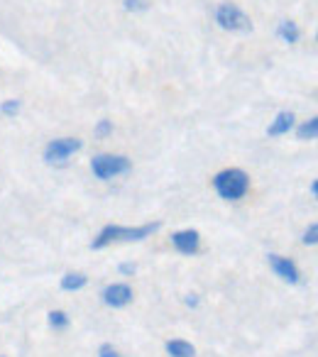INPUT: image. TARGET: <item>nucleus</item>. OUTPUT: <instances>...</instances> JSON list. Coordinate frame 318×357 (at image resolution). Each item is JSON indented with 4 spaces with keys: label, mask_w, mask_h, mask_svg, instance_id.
Listing matches in <instances>:
<instances>
[{
    "label": "nucleus",
    "mask_w": 318,
    "mask_h": 357,
    "mask_svg": "<svg viewBox=\"0 0 318 357\" xmlns=\"http://www.w3.org/2000/svg\"><path fill=\"white\" fill-rule=\"evenodd\" d=\"M213 189L223 201H240L250 191V176L243 169H223L213 176Z\"/></svg>",
    "instance_id": "nucleus-2"
},
{
    "label": "nucleus",
    "mask_w": 318,
    "mask_h": 357,
    "mask_svg": "<svg viewBox=\"0 0 318 357\" xmlns=\"http://www.w3.org/2000/svg\"><path fill=\"white\" fill-rule=\"evenodd\" d=\"M186 303H189V306H196V303H199V298L191 294V296H186Z\"/></svg>",
    "instance_id": "nucleus-21"
},
{
    "label": "nucleus",
    "mask_w": 318,
    "mask_h": 357,
    "mask_svg": "<svg viewBox=\"0 0 318 357\" xmlns=\"http://www.w3.org/2000/svg\"><path fill=\"white\" fill-rule=\"evenodd\" d=\"M172 245H174V250L176 252H181V255H196L199 252V248H201V235H199V230H176L174 235H172Z\"/></svg>",
    "instance_id": "nucleus-7"
},
{
    "label": "nucleus",
    "mask_w": 318,
    "mask_h": 357,
    "mask_svg": "<svg viewBox=\"0 0 318 357\" xmlns=\"http://www.w3.org/2000/svg\"><path fill=\"white\" fill-rule=\"evenodd\" d=\"M215 22H218V27H223V30H228V32L252 30V20H250L235 3H220L218 10H215Z\"/></svg>",
    "instance_id": "nucleus-4"
},
{
    "label": "nucleus",
    "mask_w": 318,
    "mask_h": 357,
    "mask_svg": "<svg viewBox=\"0 0 318 357\" xmlns=\"http://www.w3.org/2000/svg\"><path fill=\"white\" fill-rule=\"evenodd\" d=\"M86 284H89V277L81 272H69L61 277V289H64V291H79Z\"/></svg>",
    "instance_id": "nucleus-11"
},
{
    "label": "nucleus",
    "mask_w": 318,
    "mask_h": 357,
    "mask_svg": "<svg viewBox=\"0 0 318 357\" xmlns=\"http://www.w3.org/2000/svg\"><path fill=\"white\" fill-rule=\"evenodd\" d=\"M292 128H294V113L292 110H282V113H277V118L269 123L267 135L269 137H282V135H287Z\"/></svg>",
    "instance_id": "nucleus-9"
},
{
    "label": "nucleus",
    "mask_w": 318,
    "mask_h": 357,
    "mask_svg": "<svg viewBox=\"0 0 318 357\" xmlns=\"http://www.w3.org/2000/svg\"><path fill=\"white\" fill-rule=\"evenodd\" d=\"M120 274H135V264H120Z\"/></svg>",
    "instance_id": "nucleus-20"
},
{
    "label": "nucleus",
    "mask_w": 318,
    "mask_h": 357,
    "mask_svg": "<svg viewBox=\"0 0 318 357\" xmlns=\"http://www.w3.org/2000/svg\"><path fill=\"white\" fill-rule=\"evenodd\" d=\"M69 316H66L64 311H52L50 313V326L54 328V331H66L69 328Z\"/></svg>",
    "instance_id": "nucleus-14"
},
{
    "label": "nucleus",
    "mask_w": 318,
    "mask_h": 357,
    "mask_svg": "<svg viewBox=\"0 0 318 357\" xmlns=\"http://www.w3.org/2000/svg\"><path fill=\"white\" fill-rule=\"evenodd\" d=\"M162 223H147L137 225V228H125V225H105L96 240L91 243V250H103L110 243H139V240L149 238L152 233H157Z\"/></svg>",
    "instance_id": "nucleus-1"
},
{
    "label": "nucleus",
    "mask_w": 318,
    "mask_h": 357,
    "mask_svg": "<svg viewBox=\"0 0 318 357\" xmlns=\"http://www.w3.org/2000/svg\"><path fill=\"white\" fill-rule=\"evenodd\" d=\"M123 6H125V10H130V13H144L149 8V0H125Z\"/></svg>",
    "instance_id": "nucleus-16"
},
{
    "label": "nucleus",
    "mask_w": 318,
    "mask_h": 357,
    "mask_svg": "<svg viewBox=\"0 0 318 357\" xmlns=\"http://www.w3.org/2000/svg\"><path fill=\"white\" fill-rule=\"evenodd\" d=\"M98 357H120V352L115 350L113 345H108V342H103V345H100V350H98Z\"/></svg>",
    "instance_id": "nucleus-19"
},
{
    "label": "nucleus",
    "mask_w": 318,
    "mask_h": 357,
    "mask_svg": "<svg viewBox=\"0 0 318 357\" xmlns=\"http://www.w3.org/2000/svg\"><path fill=\"white\" fill-rule=\"evenodd\" d=\"M110 132H113V123H110V120H100V123L96 125V137H108Z\"/></svg>",
    "instance_id": "nucleus-17"
},
{
    "label": "nucleus",
    "mask_w": 318,
    "mask_h": 357,
    "mask_svg": "<svg viewBox=\"0 0 318 357\" xmlns=\"http://www.w3.org/2000/svg\"><path fill=\"white\" fill-rule=\"evenodd\" d=\"M103 303L110 308H125L130 301H132V289L128 284H110V287L103 289Z\"/></svg>",
    "instance_id": "nucleus-8"
},
{
    "label": "nucleus",
    "mask_w": 318,
    "mask_h": 357,
    "mask_svg": "<svg viewBox=\"0 0 318 357\" xmlns=\"http://www.w3.org/2000/svg\"><path fill=\"white\" fill-rule=\"evenodd\" d=\"M130 169H132V162L128 157H123V154H96L91 159V172L100 181H108V178L120 176V174H128Z\"/></svg>",
    "instance_id": "nucleus-3"
},
{
    "label": "nucleus",
    "mask_w": 318,
    "mask_h": 357,
    "mask_svg": "<svg viewBox=\"0 0 318 357\" xmlns=\"http://www.w3.org/2000/svg\"><path fill=\"white\" fill-rule=\"evenodd\" d=\"M84 147L79 137H59V139H52L50 144L45 147V162L47 164H64L66 159L71 157L74 152Z\"/></svg>",
    "instance_id": "nucleus-5"
},
{
    "label": "nucleus",
    "mask_w": 318,
    "mask_h": 357,
    "mask_svg": "<svg viewBox=\"0 0 318 357\" xmlns=\"http://www.w3.org/2000/svg\"><path fill=\"white\" fill-rule=\"evenodd\" d=\"M316 135H318V118L306 120V123H301L296 128V139H301V142H306V139H316Z\"/></svg>",
    "instance_id": "nucleus-13"
},
{
    "label": "nucleus",
    "mask_w": 318,
    "mask_h": 357,
    "mask_svg": "<svg viewBox=\"0 0 318 357\" xmlns=\"http://www.w3.org/2000/svg\"><path fill=\"white\" fill-rule=\"evenodd\" d=\"M311 194H313V196L318 194V181H313V184H311Z\"/></svg>",
    "instance_id": "nucleus-22"
},
{
    "label": "nucleus",
    "mask_w": 318,
    "mask_h": 357,
    "mask_svg": "<svg viewBox=\"0 0 318 357\" xmlns=\"http://www.w3.org/2000/svg\"><path fill=\"white\" fill-rule=\"evenodd\" d=\"M20 105L22 103L17 98H8V100H3V103H0V113L8 115V118H13V115L20 113Z\"/></svg>",
    "instance_id": "nucleus-15"
},
{
    "label": "nucleus",
    "mask_w": 318,
    "mask_h": 357,
    "mask_svg": "<svg viewBox=\"0 0 318 357\" xmlns=\"http://www.w3.org/2000/svg\"><path fill=\"white\" fill-rule=\"evenodd\" d=\"M318 243V225L311 223V228L303 233V245H316Z\"/></svg>",
    "instance_id": "nucleus-18"
},
{
    "label": "nucleus",
    "mask_w": 318,
    "mask_h": 357,
    "mask_svg": "<svg viewBox=\"0 0 318 357\" xmlns=\"http://www.w3.org/2000/svg\"><path fill=\"white\" fill-rule=\"evenodd\" d=\"M277 37L282 42H287V45H296L298 37H301V32H298V25L294 20H282L277 27Z\"/></svg>",
    "instance_id": "nucleus-10"
},
{
    "label": "nucleus",
    "mask_w": 318,
    "mask_h": 357,
    "mask_svg": "<svg viewBox=\"0 0 318 357\" xmlns=\"http://www.w3.org/2000/svg\"><path fill=\"white\" fill-rule=\"evenodd\" d=\"M165 347L172 357H194L196 355V347L186 340H169Z\"/></svg>",
    "instance_id": "nucleus-12"
},
{
    "label": "nucleus",
    "mask_w": 318,
    "mask_h": 357,
    "mask_svg": "<svg viewBox=\"0 0 318 357\" xmlns=\"http://www.w3.org/2000/svg\"><path fill=\"white\" fill-rule=\"evenodd\" d=\"M0 357H3V355H0Z\"/></svg>",
    "instance_id": "nucleus-23"
},
{
    "label": "nucleus",
    "mask_w": 318,
    "mask_h": 357,
    "mask_svg": "<svg viewBox=\"0 0 318 357\" xmlns=\"http://www.w3.org/2000/svg\"><path fill=\"white\" fill-rule=\"evenodd\" d=\"M269 267L274 269V274H277L282 282L287 284H298V279H301V274H298V267L292 262L289 257H282V255H269L267 257Z\"/></svg>",
    "instance_id": "nucleus-6"
}]
</instances>
